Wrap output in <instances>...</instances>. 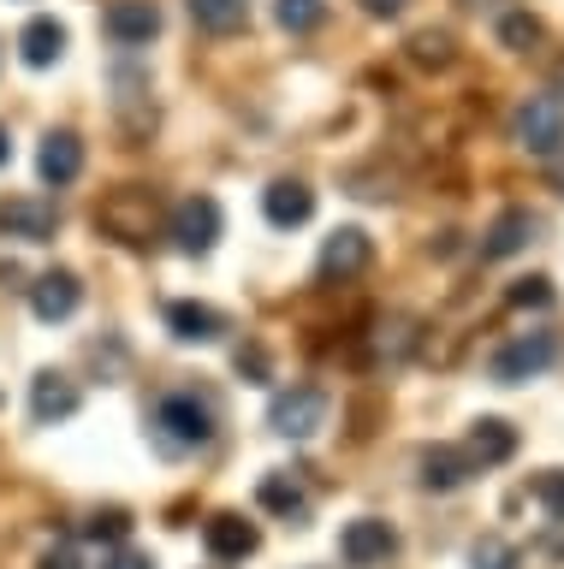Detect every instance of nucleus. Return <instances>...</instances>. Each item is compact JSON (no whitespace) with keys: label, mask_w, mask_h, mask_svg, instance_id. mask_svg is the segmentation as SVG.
<instances>
[{"label":"nucleus","mask_w":564,"mask_h":569,"mask_svg":"<svg viewBox=\"0 0 564 569\" xmlns=\"http://www.w3.org/2000/svg\"><path fill=\"white\" fill-rule=\"evenodd\" d=\"M321 18H327V0H274V24L291 36L321 30Z\"/></svg>","instance_id":"23"},{"label":"nucleus","mask_w":564,"mask_h":569,"mask_svg":"<svg viewBox=\"0 0 564 569\" xmlns=\"http://www.w3.org/2000/svg\"><path fill=\"white\" fill-rule=\"evenodd\" d=\"M528 492H535V505L553 516V522H564V469H541L528 480Z\"/></svg>","instance_id":"27"},{"label":"nucleus","mask_w":564,"mask_h":569,"mask_svg":"<svg viewBox=\"0 0 564 569\" xmlns=\"http://www.w3.org/2000/svg\"><path fill=\"white\" fill-rule=\"evenodd\" d=\"M393 551H398V528L380 522V516H357V522H345V533H339V558L350 569H375V563L393 558Z\"/></svg>","instance_id":"7"},{"label":"nucleus","mask_w":564,"mask_h":569,"mask_svg":"<svg viewBox=\"0 0 564 569\" xmlns=\"http://www.w3.org/2000/svg\"><path fill=\"white\" fill-rule=\"evenodd\" d=\"M499 42H505L511 53L535 48V42H541V18H535V12H505V18H499Z\"/></svg>","instance_id":"26"},{"label":"nucleus","mask_w":564,"mask_h":569,"mask_svg":"<svg viewBox=\"0 0 564 569\" xmlns=\"http://www.w3.org/2000/svg\"><path fill=\"white\" fill-rule=\"evenodd\" d=\"M83 302V284L78 273H66V267H55V273H42L37 284H30V309H37V320H72Z\"/></svg>","instance_id":"16"},{"label":"nucleus","mask_w":564,"mask_h":569,"mask_svg":"<svg viewBox=\"0 0 564 569\" xmlns=\"http://www.w3.org/2000/svg\"><path fill=\"white\" fill-rule=\"evenodd\" d=\"M83 409V391L72 373H55V368H42L37 380H30V416H37L42 427H55V421H72Z\"/></svg>","instance_id":"11"},{"label":"nucleus","mask_w":564,"mask_h":569,"mask_svg":"<svg viewBox=\"0 0 564 569\" xmlns=\"http://www.w3.org/2000/svg\"><path fill=\"white\" fill-rule=\"evenodd\" d=\"M511 131H517V142L528 154L553 160L564 149V101L558 96H528L517 107V119H511Z\"/></svg>","instance_id":"5"},{"label":"nucleus","mask_w":564,"mask_h":569,"mask_svg":"<svg viewBox=\"0 0 564 569\" xmlns=\"http://www.w3.org/2000/svg\"><path fill=\"white\" fill-rule=\"evenodd\" d=\"M404 7H410V0H363V12H368V18H398Z\"/></svg>","instance_id":"33"},{"label":"nucleus","mask_w":564,"mask_h":569,"mask_svg":"<svg viewBox=\"0 0 564 569\" xmlns=\"http://www.w3.org/2000/svg\"><path fill=\"white\" fill-rule=\"evenodd\" d=\"M42 569H83V563H78V551H72V546H55V551L42 558Z\"/></svg>","instance_id":"32"},{"label":"nucleus","mask_w":564,"mask_h":569,"mask_svg":"<svg viewBox=\"0 0 564 569\" xmlns=\"http://www.w3.org/2000/svg\"><path fill=\"white\" fill-rule=\"evenodd\" d=\"M523 563V551L499 540V533H482V540L469 546V569H517Z\"/></svg>","instance_id":"25"},{"label":"nucleus","mask_w":564,"mask_h":569,"mask_svg":"<svg viewBox=\"0 0 564 569\" xmlns=\"http://www.w3.org/2000/svg\"><path fill=\"white\" fill-rule=\"evenodd\" d=\"M475 475V462L464 457V445H428L422 451V487L428 492H452Z\"/></svg>","instance_id":"20"},{"label":"nucleus","mask_w":564,"mask_h":569,"mask_svg":"<svg viewBox=\"0 0 564 569\" xmlns=\"http://www.w3.org/2000/svg\"><path fill=\"white\" fill-rule=\"evenodd\" d=\"M553 362H558V332H523V338H511V345L493 350V380L523 386V380H535V373H546Z\"/></svg>","instance_id":"3"},{"label":"nucleus","mask_w":564,"mask_h":569,"mask_svg":"<svg viewBox=\"0 0 564 569\" xmlns=\"http://www.w3.org/2000/svg\"><path fill=\"white\" fill-rule=\"evenodd\" d=\"M410 60L428 66V71H446V66L457 60V48H452L446 30H416V36H410Z\"/></svg>","instance_id":"24"},{"label":"nucleus","mask_w":564,"mask_h":569,"mask_svg":"<svg viewBox=\"0 0 564 569\" xmlns=\"http://www.w3.org/2000/svg\"><path fill=\"white\" fill-rule=\"evenodd\" d=\"M155 439H161V451H202L215 439V409L197 391H167L155 403Z\"/></svg>","instance_id":"2"},{"label":"nucleus","mask_w":564,"mask_h":569,"mask_svg":"<svg viewBox=\"0 0 564 569\" xmlns=\"http://www.w3.org/2000/svg\"><path fill=\"white\" fill-rule=\"evenodd\" d=\"M185 7L202 30H215V36H232L244 18H250V0H185Z\"/></svg>","instance_id":"22"},{"label":"nucleus","mask_w":564,"mask_h":569,"mask_svg":"<svg viewBox=\"0 0 564 569\" xmlns=\"http://www.w3.org/2000/svg\"><path fill=\"white\" fill-rule=\"evenodd\" d=\"M464 457L475 462V475L493 469V462H511L517 457V427L499 421V416H482L469 427V439H464Z\"/></svg>","instance_id":"13"},{"label":"nucleus","mask_w":564,"mask_h":569,"mask_svg":"<svg viewBox=\"0 0 564 569\" xmlns=\"http://www.w3.org/2000/svg\"><path fill=\"white\" fill-rule=\"evenodd\" d=\"M37 172H42V184H78V172H83V142L78 131H48L42 137V149H37Z\"/></svg>","instance_id":"15"},{"label":"nucleus","mask_w":564,"mask_h":569,"mask_svg":"<svg viewBox=\"0 0 564 569\" xmlns=\"http://www.w3.org/2000/svg\"><path fill=\"white\" fill-rule=\"evenodd\" d=\"M101 569H155V558H149V551L119 546V551H108V558H101Z\"/></svg>","instance_id":"31"},{"label":"nucleus","mask_w":564,"mask_h":569,"mask_svg":"<svg viewBox=\"0 0 564 569\" xmlns=\"http://www.w3.org/2000/svg\"><path fill=\"white\" fill-rule=\"evenodd\" d=\"M546 178H553V190L564 196V154H553V172H546Z\"/></svg>","instance_id":"34"},{"label":"nucleus","mask_w":564,"mask_h":569,"mask_svg":"<svg viewBox=\"0 0 564 569\" xmlns=\"http://www.w3.org/2000/svg\"><path fill=\"white\" fill-rule=\"evenodd\" d=\"M256 505L268 510V516H286V522H304L309 516V498H304V487H297L291 475H261V487H256Z\"/></svg>","instance_id":"21"},{"label":"nucleus","mask_w":564,"mask_h":569,"mask_svg":"<svg viewBox=\"0 0 564 569\" xmlns=\"http://www.w3.org/2000/svg\"><path fill=\"white\" fill-rule=\"evenodd\" d=\"M0 231L19 238V243H55L60 208L42 202V196H7V202H0Z\"/></svg>","instance_id":"8"},{"label":"nucleus","mask_w":564,"mask_h":569,"mask_svg":"<svg viewBox=\"0 0 564 569\" xmlns=\"http://www.w3.org/2000/svg\"><path fill=\"white\" fill-rule=\"evenodd\" d=\"M101 30H108L119 48H149L155 36H161V7H155V0H113V7L101 12Z\"/></svg>","instance_id":"10"},{"label":"nucleus","mask_w":564,"mask_h":569,"mask_svg":"<svg viewBox=\"0 0 564 569\" xmlns=\"http://www.w3.org/2000/svg\"><path fill=\"white\" fill-rule=\"evenodd\" d=\"M232 368H238L250 386H268V350H261V345H244V350L232 356Z\"/></svg>","instance_id":"30"},{"label":"nucleus","mask_w":564,"mask_h":569,"mask_svg":"<svg viewBox=\"0 0 564 569\" xmlns=\"http://www.w3.org/2000/svg\"><path fill=\"white\" fill-rule=\"evenodd\" d=\"M553 96H564V60L553 66Z\"/></svg>","instance_id":"36"},{"label":"nucleus","mask_w":564,"mask_h":569,"mask_svg":"<svg viewBox=\"0 0 564 569\" xmlns=\"http://www.w3.org/2000/svg\"><path fill=\"white\" fill-rule=\"evenodd\" d=\"M321 421H327V398L315 386H291V391H279V398L268 403V427L279 439H315Z\"/></svg>","instance_id":"6"},{"label":"nucleus","mask_w":564,"mask_h":569,"mask_svg":"<svg viewBox=\"0 0 564 569\" xmlns=\"http://www.w3.org/2000/svg\"><path fill=\"white\" fill-rule=\"evenodd\" d=\"M60 53H66V24H60V18H30V24L19 30V60L30 71L60 66Z\"/></svg>","instance_id":"19"},{"label":"nucleus","mask_w":564,"mask_h":569,"mask_svg":"<svg viewBox=\"0 0 564 569\" xmlns=\"http://www.w3.org/2000/svg\"><path fill=\"white\" fill-rule=\"evenodd\" d=\"M202 546H208V558H215V563H244V558H256L261 528L244 522L238 510H215L202 522Z\"/></svg>","instance_id":"9"},{"label":"nucleus","mask_w":564,"mask_h":569,"mask_svg":"<svg viewBox=\"0 0 564 569\" xmlns=\"http://www.w3.org/2000/svg\"><path fill=\"white\" fill-rule=\"evenodd\" d=\"M220 226H226V213H220L215 196H185V202L167 213V231L185 256H208V249L220 243Z\"/></svg>","instance_id":"4"},{"label":"nucleus","mask_w":564,"mask_h":569,"mask_svg":"<svg viewBox=\"0 0 564 569\" xmlns=\"http://www.w3.org/2000/svg\"><path fill=\"white\" fill-rule=\"evenodd\" d=\"M368 261H375V243H368L363 226H339V231L321 243V273H327V279H350V273H363Z\"/></svg>","instance_id":"14"},{"label":"nucleus","mask_w":564,"mask_h":569,"mask_svg":"<svg viewBox=\"0 0 564 569\" xmlns=\"http://www.w3.org/2000/svg\"><path fill=\"white\" fill-rule=\"evenodd\" d=\"M161 220H167L161 196H155L149 184H119V190L101 196V208H96V226L126 249H144L155 231H161Z\"/></svg>","instance_id":"1"},{"label":"nucleus","mask_w":564,"mask_h":569,"mask_svg":"<svg viewBox=\"0 0 564 569\" xmlns=\"http://www.w3.org/2000/svg\"><path fill=\"white\" fill-rule=\"evenodd\" d=\"M12 160V137H7V124H0V167Z\"/></svg>","instance_id":"35"},{"label":"nucleus","mask_w":564,"mask_h":569,"mask_svg":"<svg viewBox=\"0 0 564 569\" xmlns=\"http://www.w3.org/2000/svg\"><path fill=\"white\" fill-rule=\"evenodd\" d=\"M505 302H511V309H553V279H546V273H535V279H517Z\"/></svg>","instance_id":"29"},{"label":"nucleus","mask_w":564,"mask_h":569,"mask_svg":"<svg viewBox=\"0 0 564 569\" xmlns=\"http://www.w3.org/2000/svg\"><path fill=\"white\" fill-rule=\"evenodd\" d=\"M126 533H131V510H96L90 522H83V540H96V546H101V540L119 546Z\"/></svg>","instance_id":"28"},{"label":"nucleus","mask_w":564,"mask_h":569,"mask_svg":"<svg viewBox=\"0 0 564 569\" xmlns=\"http://www.w3.org/2000/svg\"><path fill=\"white\" fill-rule=\"evenodd\" d=\"M167 327H172L179 345H215V338L226 332V320H220V309H208V302L179 297V302H167Z\"/></svg>","instance_id":"18"},{"label":"nucleus","mask_w":564,"mask_h":569,"mask_svg":"<svg viewBox=\"0 0 564 569\" xmlns=\"http://www.w3.org/2000/svg\"><path fill=\"white\" fill-rule=\"evenodd\" d=\"M261 213H268V226L291 231L315 213V190L304 184V178H274V184L261 190Z\"/></svg>","instance_id":"12"},{"label":"nucleus","mask_w":564,"mask_h":569,"mask_svg":"<svg viewBox=\"0 0 564 569\" xmlns=\"http://www.w3.org/2000/svg\"><path fill=\"white\" fill-rule=\"evenodd\" d=\"M535 213H528V208H505L499 213V220H493L487 231H482V256L487 261H505V256H517V249H528V243H535Z\"/></svg>","instance_id":"17"}]
</instances>
